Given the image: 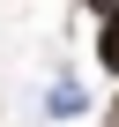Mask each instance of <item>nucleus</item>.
Masks as SVG:
<instances>
[{
  "label": "nucleus",
  "instance_id": "1",
  "mask_svg": "<svg viewBox=\"0 0 119 127\" xmlns=\"http://www.w3.org/2000/svg\"><path fill=\"white\" fill-rule=\"evenodd\" d=\"M104 67H112V75H119V15H112V23H104Z\"/></svg>",
  "mask_w": 119,
  "mask_h": 127
},
{
  "label": "nucleus",
  "instance_id": "2",
  "mask_svg": "<svg viewBox=\"0 0 119 127\" xmlns=\"http://www.w3.org/2000/svg\"><path fill=\"white\" fill-rule=\"evenodd\" d=\"M104 127H119V97H112V112H104Z\"/></svg>",
  "mask_w": 119,
  "mask_h": 127
}]
</instances>
